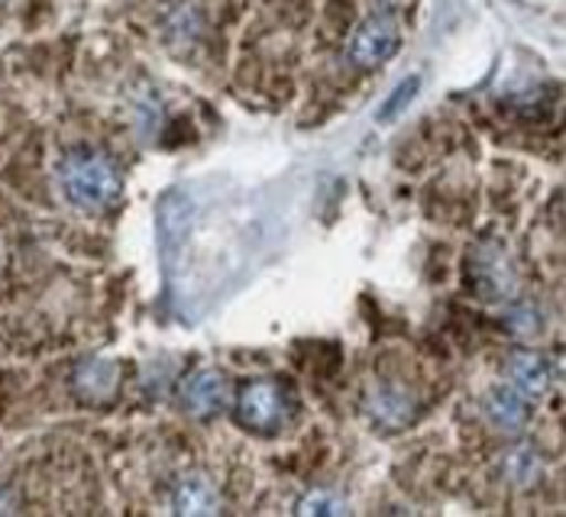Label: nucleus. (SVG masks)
<instances>
[{
	"label": "nucleus",
	"mask_w": 566,
	"mask_h": 517,
	"mask_svg": "<svg viewBox=\"0 0 566 517\" xmlns=\"http://www.w3.org/2000/svg\"><path fill=\"white\" fill-rule=\"evenodd\" d=\"M62 194L78 211H107L120 198V175L101 152H72L62 162Z\"/></svg>",
	"instance_id": "f257e3e1"
},
{
	"label": "nucleus",
	"mask_w": 566,
	"mask_h": 517,
	"mask_svg": "<svg viewBox=\"0 0 566 517\" xmlns=\"http://www.w3.org/2000/svg\"><path fill=\"white\" fill-rule=\"evenodd\" d=\"M401 45V27L392 13H376L369 17L349 40V59L359 68H379L389 62Z\"/></svg>",
	"instance_id": "f03ea898"
},
{
	"label": "nucleus",
	"mask_w": 566,
	"mask_h": 517,
	"mask_svg": "<svg viewBox=\"0 0 566 517\" xmlns=\"http://www.w3.org/2000/svg\"><path fill=\"white\" fill-rule=\"evenodd\" d=\"M237 418L250 428V431L269 433L275 431L285 421V398L282 388L269 379H253L247 382L240 398H237Z\"/></svg>",
	"instance_id": "7ed1b4c3"
},
{
	"label": "nucleus",
	"mask_w": 566,
	"mask_h": 517,
	"mask_svg": "<svg viewBox=\"0 0 566 517\" xmlns=\"http://www.w3.org/2000/svg\"><path fill=\"white\" fill-rule=\"evenodd\" d=\"M230 401V382L218 369H198L181 386V404L191 418H214Z\"/></svg>",
	"instance_id": "20e7f679"
},
{
	"label": "nucleus",
	"mask_w": 566,
	"mask_h": 517,
	"mask_svg": "<svg viewBox=\"0 0 566 517\" xmlns=\"http://www.w3.org/2000/svg\"><path fill=\"white\" fill-rule=\"evenodd\" d=\"M75 394L82 401H91V404H104L117 394V386H120V369L114 359H85L78 369H75Z\"/></svg>",
	"instance_id": "39448f33"
},
{
	"label": "nucleus",
	"mask_w": 566,
	"mask_h": 517,
	"mask_svg": "<svg viewBox=\"0 0 566 517\" xmlns=\"http://www.w3.org/2000/svg\"><path fill=\"white\" fill-rule=\"evenodd\" d=\"M366 404H369L373 421H376L379 428H389V431L405 428V424L415 418V411H418L415 394H411L405 386L373 388V394H369V401H366Z\"/></svg>",
	"instance_id": "423d86ee"
},
{
	"label": "nucleus",
	"mask_w": 566,
	"mask_h": 517,
	"mask_svg": "<svg viewBox=\"0 0 566 517\" xmlns=\"http://www.w3.org/2000/svg\"><path fill=\"white\" fill-rule=\"evenodd\" d=\"M505 376H509V382L518 391H524L527 398H534V394H544L551 388V362L541 352L518 349V352L509 356Z\"/></svg>",
	"instance_id": "0eeeda50"
},
{
	"label": "nucleus",
	"mask_w": 566,
	"mask_h": 517,
	"mask_svg": "<svg viewBox=\"0 0 566 517\" xmlns=\"http://www.w3.org/2000/svg\"><path fill=\"white\" fill-rule=\"evenodd\" d=\"M485 408H489V418L502 428V431L518 433L527 428L531 421V398L518 391L515 386H502L495 391H489L485 398Z\"/></svg>",
	"instance_id": "6e6552de"
},
{
	"label": "nucleus",
	"mask_w": 566,
	"mask_h": 517,
	"mask_svg": "<svg viewBox=\"0 0 566 517\" xmlns=\"http://www.w3.org/2000/svg\"><path fill=\"white\" fill-rule=\"evenodd\" d=\"M172 505L178 515L198 517L220 511V498L214 485L205 475H185L172 492Z\"/></svg>",
	"instance_id": "1a4fd4ad"
},
{
	"label": "nucleus",
	"mask_w": 566,
	"mask_h": 517,
	"mask_svg": "<svg viewBox=\"0 0 566 517\" xmlns=\"http://www.w3.org/2000/svg\"><path fill=\"white\" fill-rule=\"evenodd\" d=\"M295 511L302 517H337L347 511V505H344L334 492L317 488V492H307L305 498L295 505Z\"/></svg>",
	"instance_id": "9d476101"
},
{
	"label": "nucleus",
	"mask_w": 566,
	"mask_h": 517,
	"mask_svg": "<svg viewBox=\"0 0 566 517\" xmlns=\"http://www.w3.org/2000/svg\"><path fill=\"white\" fill-rule=\"evenodd\" d=\"M418 91H421V78H418V75L405 78V82H401V85L395 87L392 94L386 97V107L379 110V120H395V117H398V114L415 101V94H418Z\"/></svg>",
	"instance_id": "9b49d317"
},
{
	"label": "nucleus",
	"mask_w": 566,
	"mask_h": 517,
	"mask_svg": "<svg viewBox=\"0 0 566 517\" xmlns=\"http://www.w3.org/2000/svg\"><path fill=\"white\" fill-rule=\"evenodd\" d=\"M505 469H509V475H512V482H515V485H524L531 475H537V460H534L527 450H515V453L505 460Z\"/></svg>",
	"instance_id": "f8f14e48"
}]
</instances>
